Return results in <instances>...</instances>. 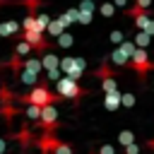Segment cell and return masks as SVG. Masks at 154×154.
I'll return each mask as SVG.
<instances>
[{"label":"cell","instance_id":"obj_1","mask_svg":"<svg viewBox=\"0 0 154 154\" xmlns=\"http://www.w3.org/2000/svg\"><path fill=\"white\" fill-rule=\"evenodd\" d=\"M24 103H31V106H48V103H55V101H60V96L58 94H53L46 84H36L29 94H24V96H19Z\"/></svg>","mask_w":154,"mask_h":154},{"label":"cell","instance_id":"obj_2","mask_svg":"<svg viewBox=\"0 0 154 154\" xmlns=\"http://www.w3.org/2000/svg\"><path fill=\"white\" fill-rule=\"evenodd\" d=\"M55 94L60 99H72V101H79V96H84V89L77 84V79H70V77H60L55 79Z\"/></svg>","mask_w":154,"mask_h":154},{"label":"cell","instance_id":"obj_3","mask_svg":"<svg viewBox=\"0 0 154 154\" xmlns=\"http://www.w3.org/2000/svg\"><path fill=\"white\" fill-rule=\"evenodd\" d=\"M84 67H87L84 58H60V63H58V70H63L65 77H70V79H79Z\"/></svg>","mask_w":154,"mask_h":154},{"label":"cell","instance_id":"obj_4","mask_svg":"<svg viewBox=\"0 0 154 154\" xmlns=\"http://www.w3.org/2000/svg\"><path fill=\"white\" fill-rule=\"evenodd\" d=\"M130 65L135 67V72H137L140 77H144L149 70H154V63L149 60V55H147L144 48H135V51H132V55H130Z\"/></svg>","mask_w":154,"mask_h":154},{"label":"cell","instance_id":"obj_5","mask_svg":"<svg viewBox=\"0 0 154 154\" xmlns=\"http://www.w3.org/2000/svg\"><path fill=\"white\" fill-rule=\"evenodd\" d=\"M38 120H41V128H43L46 132H53V130L58 128V111H55V106H53V103L41 106V116H38Z\"/></svg>","mask_w":154,"mask_h":154},{"label":"cell","instance_id":"obj_6","mask_svg":"<svg viewBox=\"0 0 154 154\" xmlns=\"http://www.w3.org/2000/svg\"><path fill=\"white\" fill-rule=\"evenodd\" d=\"M22 41H26L34 51H38V53H43L46 48H48V41L43 38V34H38V31H34V29H29V31H22V36H19Z\"/></svg>","mask_w":154,"mask_h":154},{"label":"cell","instance_id":"obj_7","mask_svg":"<svg viewBox=\"0 0 154 154\" xmlns=\"http://www.w3.org/2000/svg\"><path fill=\"white\" fill-rule=\"evenodd\" d=\"M58 63H60V58L53 55V53H43L41 55V70H55Z\"/></svg>","mask_w":154,"mask_h":154},{"label":"cell","instance_id":"obj_8","mask_svg":"<svg viewBox=\"0 0 154 154\" xmlns=\"http://www.w3.org/2000/svg\"><path fill=\"white\" fill-rule=\"evenodd\" d=\"M103 106H106L108 111H116V108L120 106V94H118V89L106 94V99H103Z\"/></svg>","mask_w":154,"mask_h":154},{"label":"cell","instance_id":"obj_9","mask_svg":"<svg viewBox=\"0 0 154 154\" xmlns=\"http://www.w3.org/2000/svg\"><path fill=\"white\" fill-rule=\"evenodd\" d=\"M14 34H19V24L17 22H0V36H14Z\"/></svg>","mask_w":154,"mask_h":154},{"label":"cell","instance_id":"obj_10","mask_svg":"<svg viewBox=\"0 0 154 154\" xmlns=\"http://www.w3.org/2000/svg\"><path fill=\"white\" fill-rule=\"evenodd\" d=\"M46 31H48L51 36H60V34L65 31V24H63L60 19H51V22H48V26H46Z\"/></svg>","mask_w":154,"mask_h":154},{"label":"cell","instance_id":"obj_11","mask_svg":"<svg viewBox=\"0 0 154 154\" xmlns=\"http://www.w3.org/2000/svg\"><path fill=\"white\" fill-rule=\"evenodd\" d=\"M22 67L29 70V72H34V75H38V72H41V60H38V58H26V60L22 63Z\"/></svg>","mask_w":154,"mask_h":154},{"label":"cell","instance_id":"obj_12","mask_svg":"<svg viewBox=\"0 0 154 154\" xmlns=\"http://www.w3.org/2000/svg\"><path fill=\"white\" fill-rule=\"evenodd\" d=\"M31 51H34V48H31V46H29L26 41H22V38H19V41H17V46H14V55H19V58L29 55Z\"/></svg>","mask_w":154,"mask_h":154},{"label":"cell","instance_id":"obj_13","mask_svg":"<svg viewBox=\"0 0 154 154\" xmlns=\"http://www.w3.org/2000/svg\"><path fill=\"white\" fill-rule=\"evenodd\" d=\"M17 77H19L24 84H36V79H38V75H34V72H29V70H24V67L17 72Z\"/></svg>","mask_w":154,"mask_h":154},{"label":"cell","instance_id":"obj_14","mask_svg":"<svg viewBox=\"0 0 154 154\" xmlns=\"http://www.w3.org/2000/svg\"><path fill=\"white\" fill-rule=\"evenodd\" d=\"M149 38H152V36H149L147 31H140V34L135 36V48H147V46H149Z\"/></svg>","mask_w":154,"mask_h":154},{"label":"cell","instance_id":"obj_15","mask_svg":"<svg viewBox=\"0 0 154 154\" xmlns=\"http://www.w3.org/2000/svg\"><path fill=\"white\" fill-rule=\"evenodd\" d=\"M48 22H51V19H48V14H36V26H34V29H36L38 34H43V31H46V26H48Z\"/></svg>","mask_w":154,"mask_h":154},{"label":"cell","instance_id":"obj_16","mask_svg":"<svg viewBox=\"0 0 154 154\" xmlns=\"http://www.w3.org/2000/svg\"><path fill=\"white\" fill-rule=\"evenodd\" d=\"M38 116H41V106L26 103V118H29V120H38Z\"/></svg>","mask_w":154,"mask_h":154},{"label":"cell","instance_id":"obj_17","mask_svg":"<svg viewBox=\"0 0 154 154\" xmlns=\"http://www.w3.org/2000/svg\"><path fill=\"white\" fill-rule=\"evenodd\" d=\"M101 87H103V91H106V94H108V91H116V89H118V87H116V79H113L111 75H108V77H103Z\"/></svg>","mask_w":154,"mask_h":154},{"label":"cell","instance_id":"obj_18","mask_svg":"<svg viewBox=\"0 0 154 154\" xmlns=\"http://www.w3.org/2000/svg\"><path fill=\"white\" fill-rule=\"evenodd\" d=\"M58 46H63V48H70V46H72V36H70L67 31H63V34L58 36Z\"/></svg>","mask_w":154,"mask_h":154},{"label":"cell","instance_id":"obj_19","mask_svg":"<svg viewBox=\"0 0 154 154\" xmlns=\"http://www.w3.org/2000/svg\"><path fill=\"white\" fill-rule=\"evenodd\" d=\"M99 10H101V14H103V17H111V14L116 12V5H113V2H103Z\"/></svg>","mask_w":154,"mask_h":154},{"label":"cell","instance_id":"obj_20","mask_svg":"<svg viewBox=\"0 0 154 154\" xmlns=\"http://www.w3.org/2000/svg\"><path fill=\"white\" fill-rule=\"evenodd\" d=\"M118 140H120V144H125V147H128V144H132V132H130V130H123Z\"/></svg>","mask_w":154,"mask_h":154},{"label":"cell","instance_id":"obj_21","mask_svg":"<svg viewBox=\"0 0 154 154\" xmlns=\"http://www.w3.org/2000/svg\"><path fill=\"white\" fill-rule=\"evenodd\" d=\"M120 103H123V106H132V103H135V96H132V94H120Z\"/></svg>","mask_w":154,"mask_h":154},{"label":"cell","instance_id":"obj_22","mask_svg":"<svg viewBox=\"0 0 154 154\" xmlns=\"http://www.w3.org/2000/svg\"><path fill=\"white\" fill-rule=\"evenodd\" d=\"M79 12H89V14H91V12H94V2H89V0H84V2L79 5Z\"/></svg>","mask_w":154,"mask_h":154},{"label":"cell","instance_id":"obj_23","mask_svg":"<svg viewBox=\"0 0 154 154\" xmlns=\"http://www.w3.org/2000/svg\"><path fill=\"white\" fill-rule=\"evenodd\" d=\"M152 5V0H135V7H140V10H147Z\"/></svg>","mask_w":154,"mask_h":154},{"label":"cell","instance_id":"obj_24","mask_svg":"<svg viewBox=\"0 0 154 154\" xmlns=\"http://www.w3.org/2000/svg\"><path fill=\"white\" fill-rule=\"evenodd\" d=\"M111 41H113V43H123V34H120V31H113V34H111Z\"/></svg>","mask_w":154,"mask_h":154},{"label":"cell","instance_id":"obj_25","mask_svg":"<svg viewBox=\"0 0 154 154\" xmlns=\"http://www.w3.org/2000/svg\"><path fill=\"white\" fill-rule=\"evenodd\" d=\"M48 72V79H60V70L55 67V70H46Z\"/></svg>","mask_w":154,"mask_h":154},{"label":"cell","instance_id":"obj_26","mask_svg":"<svg viewBox=\"0 0 154 154\" xmlns=\"http://www.w3.org/2000/svg\"><path fill=\"white\" fill-rule=\"evenodd\" d=\"M99 154H113V147H111V144H103V147L99 149Z\"/></svg>","mask_w":154,"mask_h":154},{"label":"cell","instance_id":"obj_27","mask_svg":"<svg viewBox=\"0 0 154 154\" xmlns=\"http://www.w3.org/2000/svg\"><path fill=\"white\" fill-rule=\"evenodd\" d=\"M125 154H137V144H128L125 147Z\"/></svg>","mask_w":154,"mask_h":154},{"label":"cell","instance_id":"obj_28","mask_svg":"<svg viewBox=\"0 0 154 154\" xmlns=\"http://www.w3.org/2000/svg\"><path fill=\"white\" fill-rule=\"evenodd\" d=\"M5 149H7V140L0 135V154H5Z\"/></svg>","mask_w":154,"mask_h":154},{"label":"cell","instance_id":"obj_29","mask_svg":"<svg viewBox=\"0 0 154 154\" xmlns=\"http://www.w3.org/2000/svg\"><path fill=\"white\" fill-rule=\"evenodd\" d=\"M149 147H154V140H152V142H149Z\"/></svg>","mask_w":154,"mask_h":154}]
</instances>
